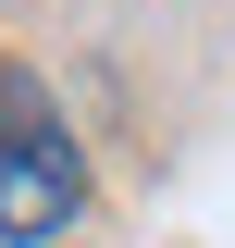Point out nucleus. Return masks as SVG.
<instances>
[{
    "label": "nucleus",
    "mask_w": 235,
    "mask_h": 248,
    "mask_svg": "<svg viewBox=\"0 0 235 248\" xmlns=\"http://www.w3.org/2000/svg\"><path fill=\"white\" fill-rule=\"evenodd\" d=\"M74 211H87L74 137L50 124V99H37L25 75H0V236H13V248H50Z\"/></svg>",
    "instance_id": "f257e3e1"
}]
</instances>
